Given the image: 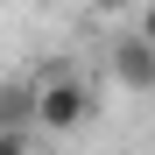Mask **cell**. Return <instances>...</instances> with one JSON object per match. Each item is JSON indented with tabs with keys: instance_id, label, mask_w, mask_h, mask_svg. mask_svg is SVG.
I'll list each match as a JSON object with an SVG mask.
<instances>
[{
	"instance_id": "1",
	"label": "cell",
	"mask_w": 155,
	"mask_h": 155,
	"mask_svg": "<svg viewBox=\"0 0 155 155\" xmlns=\"http://www.w3.org/2000/svg\"><path fill=\"white\" fill-rule=\"evenodd\" d=\"M92 120V92L78 71H42L35 78V134H78V127Z\"/></svg>"
},
{
	"instance_id": "2",
	"label": "cell",
	"mask_w": 155,
	"mask_h": 155,
	"mask_svg": "<svg viewBox=\"0 0 155 155\" xmlns=\"http://www.w3.org/2000/svg\"><path fill=\"white\" fill-rule=\"evenodd\" d=\"M113 78L127 92H155V42L148 35H120L113 42Z\"/></svg>"
},
{
	"instance_id": "3",
	"label": "cell",
	"mask_w": 155,
	"mask_h": 155,
	"mask_svg": "<svg viewBox=\"0 0 155 155\" xmlns=\"http://www.w3.org/2000/svg\"><path fill=\"white\" fill-rule=\"evenodd\" d=\"M0 134H35V78H0Z\"/></svg>"
},
{
	"instance_id": "4",
	"label": "cell",
	"mask_w": 155,
	"mask_h": 155,
	"mask_svg": "<svg viewBox=\"0 0 155 155\" xmlns=\"http://www.w3.org/2000/svg\"><path fill=\"white\" fill-rule=\"evenodd\" d=\"M0 155H35V148H28V134H0Z\"/></svg>"
},
{
	"instance_id": "5",
	"label": "cell",
	"mask_w": 155,
	"mask_h": 155,
	"mask_svg": "<svg viewBox=\"0 0 155 155\" xmlns=\"http://www.w3.org/2000/svg\"><path fill=\"white\" fill-rule=\"evenodd\" d=\"M134 35H148V42H155V7H148V14H141V28H134Z\"/></svg>"
}]
</instances>
